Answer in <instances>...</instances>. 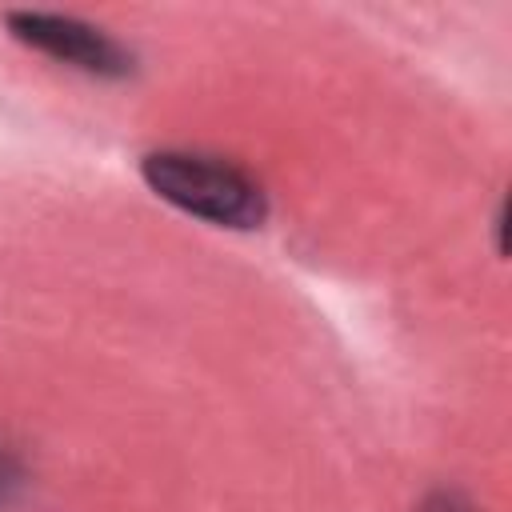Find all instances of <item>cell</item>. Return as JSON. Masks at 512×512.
<instances>
[{
    "label": "cell",
    "mask_w": 512,
    "mask_h": 512,
    "mask_svg": "<svg viewBox=\"0 0 512 512\" xmlns=\"http://www.w3.org/2000/svg\"><path fill=\"white\" fill-rule=\"evenodd\" d=\"M8 32L44 52L56 64L80 68L88 76H104V80H120L132 72V52L112 40L108 32H100L96 24L80 20V16H60V12H8L4 16Z\"/></svg>",
    "instance_id": "2"
},
{
    "label": "cell",
    "mask_w": 512,
    "mask_h": 512,
    "mask_svg": "<svg viewBox=\"0 0 512 512\" xmlns=\"http://www.w3.org/2000/svg\"><path fill=\"white\" fill-rule=\"evenodd\" d=\"M20 488H24V464L16 460L12 448L0 444V508L12 504L20 496Z\"/></svg>",
    "instance_id": "3"
},
{
    "label": "cell",
    "mask_w": 512,
    "mask_h": 512,
    "mask_svg": "<svg viewBox=\"0 0 512 512\" xmlns=\"http://www.w3.org/2000/svg\"><path fill=\"white\" fill-rule=\"evenodd\" d=\"M420 512H476V508H472V500H468L464 492H456V488H436V492L424 496Z\"/></svg>",
    "instance_id": "4"
},
{
    "label": "cell",
    "mask_w": 512,
    "mask_h": 512,
    "mask_svg": "<svg viewBox=\"0 0 512 512\" xmlns=\"http://www.w3.org/2000/svg\"><path fill=\"white\" fill-rule=\"evenodd\" d=\"M144 184L172 208L216 228H260L268 220V196L240 164L192 148H160L140 160Z\"/></svg>",
    "instance_id": "1"
}]
</instances>
